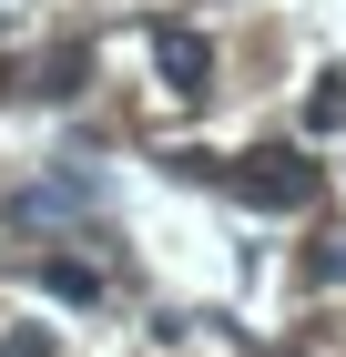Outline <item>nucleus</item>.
<instances>
[{
	"label": "nucleus",
	"instance_id": "obj_3",
	"mask_svg": "<svg viewBox=\"0 0 346 357\" xmlns=\"http://www.w3.org/2000/svg\"><path fill=\"white\" fill-rule=\"evenodd\" d=\"M306 123H316V133H336V123H346V82H336V72L316 82V102H306Z\"/></svg>",
	"mask_w": 346,
	"mask_h": 357
},
{
	"label": "nucleus",
	"instance_id": "obj_2",
	"mask_svg": "<svg viewBox=\"0 0 346 357\" xmlns=\"http://www.w3.org/2000/svg\"><path fill=\"white\" fill-rule=\"evenodd\" d=\"M153 61H163V92H184V102L214 92V41H204V31L163 21V31H153Z\"/></svg>",
	"mask_w": 346,
	"mask_h": 357
},
{
	"label": "nucleus",
	"instance_id": "obj_4",
	"mask_svg": "<svg viewBox=\"0 0 346 357\" xmlns=\"http://www.w3.org/2000/svg\"><path fill=\"white\" fill-rule=\"evenodd\" d=\"M41 275H52L61 296H102V275H92V266H72V255H52V266H41Z\"/></svg>",
	"mask_w": 346,
	"mask_h": 357
},
{
	"label": "nucleus",
	"instance_id": "obj_1",
	"mask_svg": "<svg viewBox=\"0 0 346 357\" xmlns=\"http://www.w3.org/2000/svg\"><path fill=\"white\" fill-rule=\"evenodd\" d=\"M235 194H244V204H265V215H295V204L316 194V164H306L295 143H255V153L235 164Z\"/></svg>",
	"mask_w": 346,
	"mask_h": 357
}]
</instances>
